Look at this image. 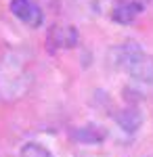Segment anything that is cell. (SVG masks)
Returning a JSON list of instances; mask_svg holds the SVG:
<instances>
[{"mask_svg": "<svg viewBox=\"0 0 153 157\" xmlns=\"http://www.w3.org/2000/svg\"><path fill=\"white\" fill-rule=\"evenodd\" d=\"M78 44V29L73 25H53L48 29L46 36V48L50 52H57V50H67L73 48Z\"/></svg>", "mask_w": 153, "mask_h": 157, "instance_id": "3", "label": "cell"}, {"mask_svg": "<svg viewBox=\"0 0 153 157\" xmlns=\"http://www.w3.org/2000/svg\"><path fill=\"white\" fill-rule=\"evenodd\" d=\"M109 61L128 78L153 86V57L136 42H120L109 48Z\"/></svg>", "mask_w": 153, "mask_h": 157, "instance_id": "1", "label": "cell"}, {"mask_svg": "<svg viewBox=\"0 0 153 157\" xmlns=\"http://www.w3.org/2000/svg\"><path fill=\"white\" fill-rule=\"evenodd\" d=\"M76 2H78L82 9H90V11H92L94 6H96V2H99V0H76Z\"/></svg>", "mask_w": 153, "mask_h": 157, "instance_id": "8", "label": "cell"}, {"mask_svg": "<svg viewBox=\"0 0 153 157\" xmlns=\"http://www.w3.org/2000/svg\"><path fill=\"white\" fill-rule=\"evenodd\" d=\"M116 121H118L126 132H136V130H139V126H141V121H143V115L139 113V109H132V107H130V109L120 111L118 115H116Z\"/></svg>", "mask_w": 153, "mask_h": 157, "instance_id": "5", "label": "cell"}, {"mask_svg": "<svg viewBox=\"0 0 153 157\" xmlns=\"http://www.w3.org/2000/svg\"><path fill=\"white\" fill-rule=\"evenodd\" d=\"M19 157H53L46 147H42L40 143H25L19 151Z\"/></svg>", "mask_w": 153, "mask_h": 157, "instance_id": "7", "label": "cell"}, {"mask_svg": "<svg viewBox=\"0 0 153 157\" xmlns=\"http://www.w3.org/2000/svg\"><path fill=\"white\" fill-rule=\"evenodd\" d=\"M151 4V0H113L111 6V19L116 23L128 25L136 17H141L145 9Z\"/></svg>", "mask_w": 153, "mask_h": 157, "instance_id": "2", "label": "cell"}, {"mask_svg": "<svg viewBox=\"0 0 153 157\" xmlns=\"http://www.w3.org/2000/svg\"><path fill=\"white\" fill-rule=\"evenodd\" d=\"M145 157H151V155H145Z\"/></svg>", "mask_w": 153, "mask_h": 157, "instance_id": "9", "label": "cell"}, {"mask_svg": "<svg viewBox=\"0 0 153 157\" xmlns=\"http://www.w3.org/2000/svg\"><path fill=\"white\" fill-rule=\"evenodd\" d=\"M11 13L27 27H40L44 21V13L38 6L36 0H11L9 2Z\"/></svg>", "mask_w": 153, "mask_h": 157, "instance_id": "4", "label": "cell"}, {"mask_svg": "<svg viewBox=\"0 0 153 157\" xmlns=\"http://www.w3.org/2000/svg\"><path fill=\"white\" fill-rule=\"evenodd\" d=\"M78 140H82V143H101L103 138H105V132H103V128H99V126H84L80 130H76L73 134Z\"/></svg>", "mask_w": 153, "mask_h": 157, "instance_id": "6", "label": "cell"}]
</instances>
